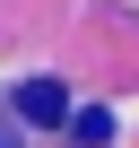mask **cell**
<instances>
[{
  "label": "cell",
  "mask_w": 139,
  "mask_h": 148,
  "mask_svg": "<svg viewBox=\"0 0 139 148\" xmlns=\"http://www.w3.org/2000/svg\"><path fill=\"white\" fill-rule=\"evenodd\" d=\"M61 113H70L61 79H26V87H18V122H61Z\"/></svg>",
  "instance_id": "cell-1"
},
{
  "label": "cell",
  "mask_w": 139,
  "mask_h": 148,
  "mask_svg": "<svg viewBox=\"0 0 139 148\" xmlns=\"http://www.w3.org/2000/svg\"><path fill=\"white\" fill-rule=\"evenodd\" d=\"M70 139H78V148H104L113 139V113L104 105H78V113H70Z\"/></svg>",
  "instance_id": "cell-2"
},
{
  "label": "cell",
  "mask_w": 139,
  "mask_h": 148,
  "mask_svg": "<svg viewBox=\"0 0 139 148\" xmlns=\"http://www.w3.org/2000/svg\"><path fill=\"white\" fill-rule=\"evenodd\" d=\"M0 148H18V131H0Z\"/></svg>",
  "instance_id": "cell-3"
}]
</instances>
